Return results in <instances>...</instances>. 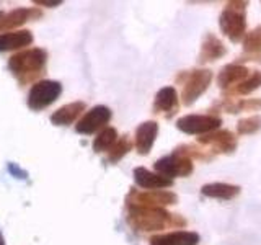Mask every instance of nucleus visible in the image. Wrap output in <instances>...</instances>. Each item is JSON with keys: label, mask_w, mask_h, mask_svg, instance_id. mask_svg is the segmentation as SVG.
I'll list each match as a JSON object with an SVG mask.
<instances>
[{"label": "nucleus", "mask_w": 261, "mask_h": 245, "mask_svg": "<svg viewBox=\"0 0 261 245\" xmlns=\"http://www.w3.org/2000/svg\"><path fill=\"white\" fill-rule=\"evenodd\" d=\"M129 224L139 232H160L168 227H183L186 220L176 214H170L163 208H144L129 204Z\"/></svg>", "instance_id": "nucleus-1"}, {"label": "nucleus", "mask_w": 261, "mask_h": 245, "mask_svg": "<svg viewBox=\"0 0 261 245\" xmlns=\"http://www.w3.org/2000/svg\"><path fill=\"white\" fill-rule=\"evenodd\" d=\"M247 2H228L220 13L219 24L224 35L232 41L239 43L247 36V15H245Z\"/></svg>", "instance_id": "nucleus-2"}, {"label": "nucleus", "mask_w": 261, "mask_h": 245, "mask_svg": "<svg viewBox=\"0 0 261 245\" xmlns=\"http://www.w3.org/2000/svg\"><path fill=\"white\" fill-rule=\"evenodd\" d=\"M44 62H46V53L43 49H30V51L13 56L10 59V67L18 77L28 76V79H31L43 69Z\"/></svg>", "instance_id": "nucleus-3"}, {"label": "nucleus", "mask_w": 261, "mask_h": 245, "mask_svg": "<svg viewBox=\"0 0 261 245\" xmlns=\"http://www.w3.org/2000/svg\"><path fill=\"white\" fill-rule=\"evenodd\" d=\"M222 125V119L212 114H186L176 121V128L186 134L206 136L212 131H217Z\"/></svg>", "instance_id": "nucleus-4"}, {"label": "nucleus", "mask_w": 261, "mask_h": 245, "mask_svg": "<svg viewBox=\"0 0 261 245\" xmlns=\"http://www.w3.org/2000/svg\"><path fill=\"white\" fill-rule=\"evenodd\" d=\"M155 172L159 175L165 177L168 180H173L176 177H188L193 174V160L185 155H179L173 152L167 157H162L155 162Z\"/></svg>", "instance_id": "nucleus-5"}, {"label": "nucleus", "mask_w": 261, "mask_h": 245, "mask_svg": "<svg viewBox=\"0 0 261 245\" xmlns=\"http://www.w3.org/2000/svg\"><path fill=\"white\" fill-rule=\"evenodd\" d=\"M212 82V72L209 69H198L186 74L185 87L181 92V100L186 106L193 105L198 98L206 92Z\"/></svg>", "instance_id": "nucleus-6"}, {"label": "nucleus", "mask_w": 261, "mask_h": 245, "mask_svg": "<svg viewBox=\"0 0 261 245\" xmlns=\"http://www.w3.org/2000/svg\"><path fill=\"white\" fill-rule=\"evenodd\" d=\"M62 87L59 82L54 80H41L36 85H33L28 95V105L31 110H43L53 102L59 98Z\"/></svg>", "instance_id": "nucleus-7"}, {"label": "nucleus", "mask_w": 261, "mask_h": 245, "mask_svg": "<svg viewBox=\"0 0 261 245\" xmlns=\"http://www.w3.org/2000/svg\"><path fill=\"white\" fill-rule=\"evenodd\" d=\"M178 203V196L165 190H145L139 193H130L129 204L130 206H144V208H165L170 204Z\"/></svg>", "instance_id": "nucleus-8"}, {"label": "nucleus", "mask_w": 261, "mask_h": 245, "mask_svg": "<svg viewBox=\"0 0 261 245\" xmlns=\"http://www.w3.org/2000/svg\"><path fill=\"white\" fill-rule=\"evenodd\" d=\"M110 119H111V110L108 106L98 105L77 122L75 129L80 134H93L95 131L101 129L105 125H108Z\"/></svg>", "instance_id": "nucleus-9"}, {"label": "nucleus", "mask_w": 261, "mask_h": 245, "mask_svg": "<svg viewBox=\"0 0 261 245\" xmlns=\"http://www.w3.org/2000/svg\"><path fill=\"white\" fill-rule=\"evenodd\" d=\"M198 141L204 145H211L212 149L219 154H228L235 151L237 147V139L230 133V131H212V133L198 137Z\"/></svg>", "instance_id": "nucleus-10"}, {"label": "nucleus", "mask_w": 261, "mask_h": 245, "mask_svg": "<svg viewBox=\"0 0 261 245\" xmlns=\"http://www.w3.org/2000/svg\"><path fill=\"white\" fill-rule=\"evenodd\" d=\"M134 180L136 183L144 188V190H165L173 185V180H168L165 177L159 175L157 172H150L144 167H137L134 170Z\"/></svg>", "instance_id": "nucleus-11"}, {"label": "nucleus", "mask_w": 261, "mask_h": 245, "mask_svg": "<svg viewBox=\"0 0 261 245\" xmlns=\"http://www.w3.org/2000/svg\"><path fill=\"white\" fill-rule=\"evenodd\" d=\"M250 77V70L242 64H228L220 69L217 84L220 88H230L233 85H239L245 79Z\"/></svg>", "instance_id": "nucleus-12"}, {"label": "nucleus", "mask_w": 261, "mask_h": 245, "mask_svg": "<svg viewBox=\"0 0 261 245\" xmlns=\"http://www.w3.org/2000/svg\"><path fill=\"white\" fill-rule=\"evenodd\" d=\"M199 234L191 231H175L168 234H159L150 239L152 245H198Z\"/></svg>", "instance_id": "nucleus-13"}, {"label": "nucleus", "mask_w": 261, "mask_h": 245, "mask_svg": "<svg viewBox=\"0 0 261 245\" xmlns=\"http://www.w3.org/2000/svg\"><path fill=\"white\" fill-rule=\"evenodd\" d=\"M159 134V125L155 121H145L136 131V149L139 154H149Z\"/></svg>", "instance_id": "nucleus-14"}, {"label": "nucleus", "mask_w": 261, "mask_h": 245, "mask_svg": "<svg viewBox=\"0 0 261 245\" xmlns=\"http://www.w3.org/2000/svg\"><path fill=\"white\" fill-rule=\"evenodd\" d=\"M178 108V93L175 87H163L155 95L153 111L155 113H175Z\"/></svg>", "instance_id": "nucleus-15"}, {"label": "nucleus", "mask_w": 261, "mask_h": 245, "mask_svg": "<svg viewBox=\"0 0 261 245\" xmlns=\"http://www.w3.org/2000/svg\"><path fill=\"white\" fill-rule=\"evenodd\" d=\"M227 53V49L224 43L214 35H207L202 41L201 46V54H199V61L201 62H211V61H217L219 57H222Z\"/></svg>", "instance_id": "nucleus-16"}, {"label": "nucleus", "mask_w": 261, "mask_h": 245, "mask_svg": "<svg viewBox=\"0 0 261 245\" xmlns=\"http://www.w3.org/2000/svg\"><path fill=\"white\" fill-rule=\"evenodd\" d=\"M201 193L207 198L217 200H232L240 193V186L230 183H207L201 188Z\"/></svg>", "instance_id": "nucleus-17"}, {"label": "nucleus", "mask_w": 261, "mask_h": 245, "mask_svg": "<svg viewBox=\"0 0 261 245\" xmlns=\"http://www.w3.org/2000/svg\"><path fill=\"white\" fill-rule=\"evenodd\" d=\"M85 110V103L84 102H73L62 106V108L57 110L53 116L51 121L57 126H65V125H70L72 121H75L77 116Z\"/></svg>", "instance_id": "nucleus-18"}, {"label": "nucleus", "mask_w": 261, "mask_h": 245, "mask_svg": "<svg viewBox=\"0 0 261 245\" xmlns=\"http://www.w3.org/2000/svg\"><path fill=\"white\" fill-rule=\"evenodd\" d=\"M33 16H38V12L33 10V8H16L15 12L10 13H0V30H7V28H15L18 24L28 21Z\"/></svg>", "instance_id": "nucleus-19"}, {"label": "nucleus", "mask_w": 261, "mask_h": 245, "mask_svg": "<svg viewBox=\"0 0 261 245\" xmlns=\"http://www.w3.org/2000/svg\"><path fill=\"white\" fill-rule=\"evenodd\" d=\"M33 41L30 31H15L0 35V51H10V49H18L28 46Z\"/></svg>", "instance_id": "nucleus-20"}, {"label": "nucleus", "mask_w": 261, "mask_h": 245, "mask_svg": "<svg viewBox=\"0 0 261 245\" xmlns=\"http://www.w3.org/2000/svg\"><path fill=\"white\" fill-rule=\"evenodd\" d=\"M118 142V131L114 128H106L103 129L98 137L95 139L93 142V149L96 152H105V151H111L113 145Z\"/></svg>", "instance_id": "nucleus-21"}, {"label": "nucleus", "mask_w": 261, "mask_h": 245, "mask_svg": "<svg viewBox=\"0 0 261 245\" xmlns=\"http://www.w3.org/2000/svg\"><path fill=\"white\" fill-rule=\"evenodd\" d=\"M261 87V70H255L253 74H250L248 79H245L242 84L235 85L228 95H248L251 92H255Z\"/></svg>", "instance_id": "nucleus-22"}, {"label": "nucleus", "mask_w": 261, "mask_h": 245, "mask_svg": "<svg viewBox=\"0 0 261 245\" xmlns=\"http://www.w3.org/2000/svg\"><path fill=\"white\" fill-rule=\"evenodd\" d=\"M225 111L228 113H239V111H253V110H259L261 108V100L258 98H251V100H239V102H230L227 103Z\"/></svg>", "instance_id": "nucleus-23"}, {"label": "nucleus", "mask_w": 261, "mask_h": 245, "mask_svg": "<svg viewBox=\"0 0 261 245\" xmlns=\"http://www.w3.org/2000/svg\"><path fill=\"white\" fill-rule=\"evenodd\" d=\"M261 128V116L259 114H253V116L243 118L237 125V133L239 134H255Z\"/></svg>", "instance_id": "nucleus-24"}, {"label": "nucleus", "mask_w": 261, "mask_h": 245, "mask_svg": "<svg viewBox=\"0 0 261 245\" xmlns=\"http://www.w3.org/2000/svg\"><path fill=\"white\" fill-rule=\"evenodd\" d=\"M243 47L247 53H261V27L247 33L243 39Z\"/></svg>", "instance_id": "nucleus-25"}, {"label": "nucleus", "mask_w": 261, "mask_h": 245, "mask_svg": "<svg viewBox=\"0 0 261 245\" xmlns=\"http://www.w3.org/2000/svg\"><path fill=\"white\" fill-rule=\"evenodd\" d=\"M130 149H133V142L127 136H122L121 141H118L116 144L113 145V149L110 151V160L116 162L119 160L122 155H126Z\"/></svg>", "instance_id": "nucleus-26"}, {"label": "nucleus", "mask_w": 261, "mask_h": 245, "mask_svg": "<svg viewBox=\"0 0 261 245\" xmlns=\"http://www.w3.org/2000/svg\"><path fill=\"white\" fill-rule=\"evenodd\" d=\"M36 4L38 5H47V7H57V5H61L62 2H61V0H38Z\"/></svg>", "instance_id": "nucleus-27"}]
</instances>
